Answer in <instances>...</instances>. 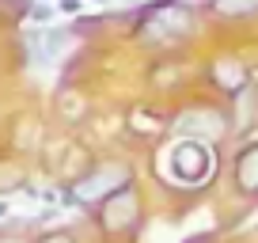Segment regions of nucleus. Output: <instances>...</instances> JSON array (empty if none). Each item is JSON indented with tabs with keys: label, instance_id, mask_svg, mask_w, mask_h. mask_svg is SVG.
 Listing matches in <instances>:
<instances>
[{
	"label": "nucleus",
	"instance_id": "7ed1b4c3",
	"mask_svg": "<svg viewBox=\"0 0 258 243\" xmlns=\"http://www.w3.org/2000/svg\"><path fill=\"white\" fill-rule=\"evenodd\" d=\"M88 220L103 243H133L145 228V190H141V183H129L118 194H110L103 205H95L88 213Z\"/></svg>",
	"mask_w": 258,
	"mask_h": 243
},
{
	"label": "nucleus",
	"instance_id": "f03ea898",
	"mask_svg": "<svg viewBox=\"0 0 258 243\" xmlns=\"http://www.w3.org/2000/svg\"><path fill=\"white\" fill-rule=\"evenodd\" d=\"M137 183V171L133 163L121 160V156H110V160H95L80 178L64 183L61 187V205L69 209H80V213H91L95 205H103L110 194H118L121 187Z\"/></svg>",
	"mask_w": 258,
	"mask_h": 243
},
{
	"label": "nucleus",
	"instance_id": "f257e3e1",
	"mask_svg": "<svg viewBox=\"0 0 258 243\" xmlns=\"http://www.w3.org/2000/svg\"><path fill=\"white\" fill-rule=\"evenodd\" d=\"M160 163L171 167V171H160V183L178 187V194L186 198H198L220 175V145L198 141V137H178L175 145L163 148Z\"/></svg>",
	"mask_w": 258,
	"mask_h": 243
},
{
	"label": "nucleus",
	"instance_id": "39448f33",
	"mask_svg": "<svg viewBox=\"0 0 258 243\" xmlns=\"http://www.w3.org/2000/svg\"><path fill=\"white\" fill-rule=\"evenodd\" d=\"M34 220H16V224H0V243H34Z\"/></svg>",
	"mask_w": 258,
	"mask_h": 243
},
{
	"label": "nucleus",
	"instance_id": "1a4fd4ad",
	"mask_svg": "<svg viewBox=\"0 0 258 243\" xmlns=\"http://www.w3.org/2000/svg\"><path fill=\"white\" fill-rule=\"evenodd\" d=\"M12 217V202H8V194H0V224Z\"/></svg>",
	"mask_w": 258,
	"mask_h": 243
},
{
	"label": "nucleus",
	"instance_id": "0eeeda50",
	"mask_svg": "<svg viewBox=\"0 0 258 243\" xmlns=\"http://www.w3.org/2000/svg\"><path fill=\"white\" fill-rule=\"evenodd\" d=\"M27 12H31V19H34V23H49L57 8H53V4H31Z\"/></svg>",
	"mask_w": 258,
	"mask_h": 243
},
{
	"label": "nucleus",
	"instance_id": "6e6552de",
	"mask_svg": "<svg viewBox=\"0 0 258 243\" xmlns=\"http://www.w3.org/2000/svg\"><path fill=\"white\" fill-rule=\"evenodd\" d=\"M57 12H64V16H80L84 0H57Z\"/></svg>",
	"mask_w": 258,
	"mask_h": 243
},
{
	"label": "nucleus",
	"instance_id": "423d86ee",
	"mask_svg": "<svg viewBox=\"0 0 258 243\" xmlns=\"http://www.w3.org/2000/svg\"><path fill=\"white\" fill-rule=\"evenodd\" d=\"M34 243H84L76 228H64V224H53V228H42L34 232Z\"/></svg>",
	"mask_w": 258,
	"mask_h": 243
},
{
	"label": "nucleus",
	"instance_id": "20e7f679",
	"mask_svg": "<svg viewBox=\"0 0 258 243\" xmlns=\"http://www.w3.org/2000/svg\"><path fill=\"white\" fill-rule=\"evenodd\" d=\"M228 187L243 205L258 202V141H243L228 160Z\"/></svg>",
	"mask_w": 258,
	"mask_h": 243
}]
</instances>
